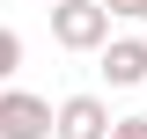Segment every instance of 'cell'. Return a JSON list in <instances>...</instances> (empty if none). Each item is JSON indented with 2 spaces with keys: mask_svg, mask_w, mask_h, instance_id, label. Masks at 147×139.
I'll list each match as a JSON object with an SVG mask.
<instances>
[{
  "mask_svg": "<svg viewBox=\"0 0 147 139\" xmlns=\"http://www.w3.org/2000/svg\"><path fill=\"white\" fill-rule=\"evenodd\" d=\"M96 59H103V81L110 88H140L147 81V37H110Z\"/></svg>",
  "mask_w": 147,
  "mask_h": 139,
  "instance_id": "4",
  "label": "cell"
},
{
  "mask_svg": "<svg viewBox=\"0 0 147 139\" xmlns=\"http://www.w3.org/2000/svg\"><path fill=\"white\" fill-rule=\"evenodd\" d=\"M15 73H22V37L0 22V81H15Z\"/></svg>",
  "mask_w": 147,
  "mask_h": 139,
  "instance_id": "5",
  "label": "cell"
},
{
  "mask_svg": "<svg viewBox=\"0 0 147 139\" xmlns=\"http://www.w3.org/2000/svg\"><path fill=\"white\" fill-rule=\"evenodd\" d=\"M132 22H147V0H140V7H132Z\"/></svg>",
  "mask_w": 147,
  "mask_h": 139,
  "instance_id": "8",
  "label": "cell"
},
{
  "mask_svg": "<svg viewBox=\"0 0 147 139\" xmlns=\"http://www.w3.org/2000/svg\"><path fill=\"white\" fill-rule=\"evenodd\" d=\"M52 44L59 51H103L110 44V15L96 0H52Z\"/></svg>",
  "mask_w": 147,
  "mask_h": 139,
  "instance_id": "1",
  "label": "cell"
},
{
  "mask_svg": "<svg viewBox=\"0 0 147 139\" xmlns=\"http://www.w3.org/2000/svg\"><path fill=\"white\" fill-rule=\"evenodd\" d=\"M96 7H103V15H132L140 0H96Z\"/></svg>",
  "mask_w": 147,
  "mask_h": 139,
  "instance_id": "7",
  "label": "cell"
},
{
  "mask_svg": "<svg viewBox=\"0 0 147 139\" xmlns=\"http://www.w3.org/2000/svg\"><path fill=\"white\" fill-rule=\"evenodd\" d=\"M0 139H52V103L30 88H0Z\"/></svg>",
  "mask_w": 147,
  "mask_h": 139,
  "instance_id": "2",
  "label": "cell"
},
{
  "mask_svg": "<svg viewBox=\"0 0 147 139\" xmlns=\"http://www.w3.org/2000/svg\"><path fill=\"white\" fill-rule=\"evenodd\" d=\"M52 139H110V103L103 95H66V103H52Z\"/></svg>",
  "mask_w": 147,
  "mask_h": 139,
  "instance_id": "3",
  "label": "cell"
},
{
  "mask_svg": "<svg viewBox=\"0 0 147 139\" xmlns=\"http://www.w3.org/2000/svg\"><path fill=\"white\" fill-rule=\"evenodd\" d=\"M110 139H147V117H110Z\"/></svg>",
  "mask_w": 147,
  "mask_h": 139,
  "instance_id": "6",
  "label": "cell"
}]
</instances>
